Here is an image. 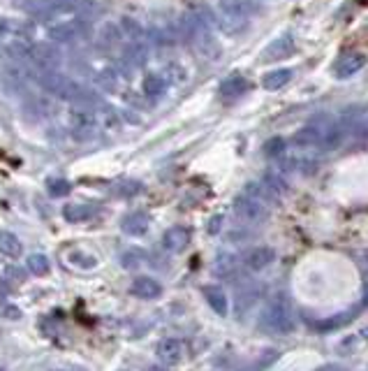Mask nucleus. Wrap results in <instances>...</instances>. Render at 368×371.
Returning a JSON list of instances; mask_svg holds the SVG:
<instances>
[{"label":"nucleus","mask_w":368,"mask_h":371,"mask_svg":"<svg viewBox=\"0 0 368 371\" xmlns=\"http://www.w3.org/2000/svg\"><path fill=\"white\" fill-rule=\"evenodd\" d=\"M213 272L218 279H234L236 272H239V258L232 256V253H220V256L215 258Z\"/></svg>","instance_id":"obj_19"},{"label":"nucleus","mask_w":368,"mask_h":371,"mask_svg":"<svg viewBox=\"0 0 368 371\" xmlns=\"http://www.w3.org/2000/svg\"><path fill=\"white\" fill-rule=\"evenodd\" d=\"M259 327H262L264 332H271V334H287V332L294 330L292 304L283 293L273 295L269 300V304L264 307L262 318H259Z\"/></svg>","instance_id":"obj_4"},{"label":"nucleus","mask_w":368,"mask_h":371,"mask_svg":"<svg viewBox=\"0 0 368 371\" xmlns=\"http://www.w3.org/2000/svg\"><path fill=\"white\" fill-rule=\"evenodd\" d=\"M164 91H167V82H164L162 75H148L144 79V93L148 98H160Z\"/></svg>","instance_id":"obj_26"},{"label":"nucleus","mask_w":368,"mask_h":371,"mask_svg":"<svg viewBox=\"0 0 368 371\" xmlns=\"http://www.w3.org/2000/svg\"><path fill=\"white\" fill-rule=\"evenodd\" d=\"M121 371H125V369H121Z\"/></svg>","instance_id":"obj_43"},{"label":"nucleus","mask_w":368,"mask_h":371,"mask_svg":"<svg viewBox=\"0 0 368 371\" xmlns=\"http://www.w3.org/2000/svg\"><path fill=\"white\" fill-rule=\"evenodd\" d=\"M359 3H368V0H359Z\"/></svg>","instance_id":"obj_42"},{"label":"nucleus","mask_w":368,"mask_h":371,"mask_svg":"<svg viewBox=\"0 0 368 371\" xmlns=\"http://www.w3.org/2000/svg\"><path fill=\"white\" fill-rule=\"evenodd\" d=\"M252 5L250 0H218L215 26L225 35H239L250 26Z\"/></svg>","instance_id":"obj_3"},{"label":"nucleus","mask_w":368,"mask_h":371,"mask_svg":"<svg viewBox=\"0 0 368 371\" xmlns=\"http://www.w3.org/2000/svg\"><path fill=\"white\" fill-rule=\"evenodd\" d=\"M294 54V38L290 33L280 35L273 42H269L264 49V56L262 61L264 63H273V61H283V58H290Z\"/></svg>","instance_id":"obj_12"},{"label":"nucleus","mask_w":368,"mask_h":371,"mask_svg":"<svg viewBox=\"0 0 368 371\" xmlns=\"http://www.w3.org/2000/svg\"><path fill=\"white\" fill-rule=\"evenodd\" d=\"M364 65H366V56L362 52H345L336 58L331 70H334L336 79H350V77H355Z\"/></svg>","instance_id":"obj_9"},{"label":"nucleus","mask_w":368,"mask_h":371,"mask_svg":"<svg viewBox=\"0 0 368 371\" xmlns=\"http://www.w3.org/2000/svg\"><path fill=\"white\" fill-rule=\"evenodd\" d=\"M38 84L56 98L68 100V103H79V107H86L91 103V96L82 89V86L75 84L70 77H65L56 70H40Z\"/></svg>","instance_id":"obj_2"},{"label":"nucleus","mask_w":368,"mask_h":371,"mask_svg":"<svg viewBox=\"0 0 368 371\" xmlns=\"http://www.w3.org/2000/svg\"><path fill=\"white\" fill-rule=\"evenodd\" d=\"M364 258H366V263H368V251H366V253H364Z\"/></svg>","instance_id":"obj_41"},{"label":"nucleus","mask_w":368,"mask_h":371,"mask_svg":"<svg viewBox=\"0 0 368 371\" xmlns=\"http://www.w3.org/2000/svg\"><path fill=\"white\" fill-rule=\"evenodd\" d=\"M248 89H250V84L245 82L241 75H234V77H229L220 84V96L222 98H239Z\"/></svg>","instance_id":"obj_23"},{"label":"nucleus","mask_w":368,"mask_h":371,"mask_svg":"<svg viewBox=\"0 0 368 371\" xmlns=\"http://www.w3.org/2000/svg\"><path fill=\"white\" fill-rule=\"evenodd\" d=\"M362 307H368V276L364 279V290H362Z\"/></svg>","instance_id":"obj_36"},{"label":"nucleus","mask_w":368,"mask_h":371,"mask_svg":"<svg viewBox=\"0 0 368 371\" xmlns=\"http://www.w3.org/2000/svg\"><path fill=\"white\" fill-rule=\"evenodd\" d=\"M33 24L24 19H0V35H17V38H31Z\"/></svg>","instance_id":"obj_20"},{"label":"nucleus","mask_w":368,"mask_h":371,"mask_svg":"<svg viewBox=\"0 0 368 371\" xmlns=\"http://www.w3.org/2000/svg\"><path fill=\"white\" fill-rule=\"evenodd\" d=\"M130 293L139 297V300H158L162 295V286L153 276H137L132 286H130Z\"/></svg>","instance_id":"obj_15"},{"label":"nucleus","mask_w":368,"mask_h":371,"mask_svg":"<svg viewBox=\"0 0 368 371\" xmlns=\"http://www.w3.org/2000/svg\"><path fill=\"white\" fill-rule=\"evenodd\" d=\"M273 258H276V253H273L269 246H252V249H248L243 253V267L248 269V272H262V269H266Z\"/></svg>","instance_id":"obj_11"},{"label":"nucleus","mask_w":368,"mask_h":371,"mask_svg":"<svg viewBox=\"0 0 368 371\" xmlns=\"http://www.w3.org/2000/svg\"><path fill=\"white\" fill-rule=\"evenodd\" d=\"M70 126L77 140H91L98 133V119L89 109H75L70 114Z\"/></svg>","instance_id":"obj_8"},{"label":"nucleus","mask_w":368,"mask_h":371,"mask_svg":"<svg viewBox=\"0 0 368 371\" xmlns=\"http://www.w3.org/2000/svg\"><path fill=\"white\" fill-rule=\"evenodd\" d=\"M178 28H181V35L190 42L192 49L201 58H208V61L220 58V42L215 40V35L211 33L206 21L201 19V14H183Z\"/></svg>","instance_id":"obj_1"},{"label":"nucleus","mask_w":368,"mask_h":371,"mask_svg":"<svg viewBox=\"0 0 368 371\" xmlns=\"http://www.w3.org/2000/svg\"><path fill=\"white\" fill-rule=\"evenodd\" d=\"M201 295H204L206 304L220 318H225L229 314V300H227V295H225V290H222V288H218V286H204V288H201Z\"/></svg>","instance_id":"obj_18"},{"label":"nucleus","mask_w":368,"mask_h":371,"mask_svg":"<svg viewBox=\"0 0 368 371\" xmlns=\"http://www.w3.org/2000/svg\"><path fill=\"white\" fill-rule=\"evenodd\" d=\"M141 191H144V186L135 179H123L114 186V195H116V198H123V200L135 198V195H139Z\"/></svg>","instance_id":"obj_25"},{"label":"nucleus","mask_w":368,"mask_h":371,"mask_svg":"<svg viewBox=\"0 0 368 371\" xmlns=\"http://www.w3.org/2000/svg\"><path fill=\"white\" fill-rule=\"evenodd\" d=\"M355 316H357V309H352V311H348V314H338L334 318L324 320V323H317L315 327L317 330H338V327L348 325L350 320H355Z\"/></svg>","instance_id":"obj_28"},{"label":"nucleus","mask_w":368,"mask_h":371,"mask_svg":"<svg viewBox=\"0 0 368 371\" xmlns=\"http://www.w3.org/2000/svg\"><path fill=\"white\" fill-rule=\"evenodd\" d=\"M290 79H292V70H287V68L269 70L262 77V86H264L266 91H280L287 82H290Z\"/></svg>","instance_id":"obj_21"},{"label":"nucleus","mask_w":368,"mask_h":371,"mask_svg":"<svg viewBox=\"0 0 368 371\" xmlns=\"http://www.w3.org/2000/svg\"><path fill=\"white\" fill-rule=\"evenodd\" d=\"M28 269L35 274V276H47L49 269H52V263H49L47 256H42V253H33V256H28Z\"/></svg>","instance_id":"obj_27"},{"label":"nucleus","mask_w":368,"mask_h":371,"mask_svg":"<svg viewBox=\"0 0 368 371\" xmlns=\"http://www.w3.org/2000/svg\"><path fill=\"white\" fill-rule=\"evenodd\" d=\"M148 371H169V369L162 365H153V367H148Z\"/></svg>","instance_id":"obj_39"},{"label":"nucleus","mask_w":368,"mask_h":371,"mask_svg":"<svg viewBox=\"0 0 368 371\" xmlns=\"http://www.w3.org/2000/svg\"><path fill=\"white\" fill-rule=\"evenodd\" d=\"M31 63L38 70H59L63 63V54L59 47L49 45V42H38V45H33Z\"/></svg>","instance_id":"obj_6"},{"label":"nucleus","mask_w":368,"mask_h":371,"mask_svg":"<svg viewBox=\"0 0 368 371\" xmlns=\"http://www.w3.org/2000/svg\"><path fill=\"white\" fill-rule=\"evenodd\" d=\"M141 260H144L141 251H128V253H123L121 263H123V267H125V269H135V267L141 265Z\"/></svg>","instance_id":"obj_32"},{"label":"nucleus","mask_w":368,"mask_h":371,"mask_svg":"<svg viewBox=\"0 0 368 371\" xmlns=\"http://www.w3.org/2000/svg\"><path fill=\"white\" fill-rule=\"evenodd\" d=\"M259 295H262V290L259 286H245L241 288L239 293H236V300H234V314L239 316V320H243V316L248 314V311L255 307Z\"/></svg>","instance_id":"obj_16"},{"label":"nucleus","mask_w":368,"mask_h":371,"mask_svg":"<svg viewBox=\"0 0 368 371\" xmlns=\"http://www.w3.org/2000/svg\"><path fill=\"white\" fill-rule=\"evenodd\" d=\"M190 230L185 228V225H174V228H169L167 232L162 235V246L167 249L169 253H181L187 249V244H190Z\"/></svg>","instance_id":"obj_14"},{"label":"nucleus","mask_w":368,"mask_h":371,"mask_svg":"<svg viewBox=\"0 0 368 371\" xmlns=\"http://www.w3.org/2000/svg\"><path fill=\"white\" fill-rule=\"evenodd\" d=\"M121 33H125L130 40H135V42H141L144 40V31H141V26L137 24L135 19H130V17H123L121 19Z\"/></svg>","instance_id":"obj_30"},{"label":"nucleus","mask_w":368,"mask_h":371,"mask_svg":"<svg viewBox=\"0 0 368 371\" xmlns=\"http://www.w3.org/2000/svg\"><path fill=\"white\" fill-rule=\"evenodd\" d=\"M232 212L239 221L250 223V225L264 223L266 216H269V209H266L264 202H259L257 198H252V195H248V193L236 195L232 202Z\"/></svg>","instance_id":"obj_5"},{"label":"nucleus","mask_w":368,"mask_h":371,"mask_svg":"<svg viewBox=\"0 0 368 371\" xmlns=\"http://www.w3.org/2000/svg\"><path fill=\"white\" fill-rule=\"evenodd\" d=\"M158 358H160L162 365L174 367L183 360V341L176 337H167L158 344Z\"/></svg>","instance_id":"obj_13"},{"label":"nucleus","mask_w":368,"mask_h":371,"mask_svg":"<svg viewBox=\"0 0 368 371\" xmlns=\"http://www.w3.org/2000/svg\"><path fill=\"white\" fill-rule=\"evenodd\" d=\"M63 216L68 223H86L95 216V207H91V205H65Z\"/></svg>","instance_id":"obj_22"},{"label":"nucleus","mask_w":368,"mask_h":371,"mask_svg":"<svg viewBox=\"0 0 368 371\" xmlns=\"http://www.w3.org/2000/svg\"><path fill=\"white\" fill-rule=\"evenodd\" d=\"M33 45L28 38H17V35H0V56L10 61H31Z\"/></svg>","instance_id":"obj_7"},{"label":"nucleus","mask_w":368,"mask_h":371,"mask_svg":"<svg viewBox=\"0 0 368 371\" xmlns=\"http://www.w3.org/2000/svg\"><path fill=\"white\" fill-rule=\"evenodd\" d=\"M3 314L10 316V320H19L21 318V311L17 307H3Z\"/></svg>","instance_id":"obj_35"},{"label":"nucleus","mask_w":368,"mask_h":371,"mask_svg":"<svg viewBox=\"0 0 368 371\" xmlns=\"http://www.w3.org/2000/svg\"><path fill=\"white\" fill-rule=\"evenodd\" d=\"M362 337H364V339L368 341V325H366V327H364V330H362Z\"/></svg>","instance_id":"obj_40"},{"label":"nucleus","mask_w":368,"mask_h":371,"mask_svg":"<svg viewBox=\"0 0 368 371\" xmlns=\"http://www.w3.org/2000/svg\"><path fill=\"white\" fill-rule=\"evenodd\" d=\"M285 149H287V144L283 137H273V140L266 142V147H264L266 156H278V154H283Z\"/></svg>","instance_id":"obj_33"},{"label":"nucleus","mask_w":368,"mask_h":371,"mask_svg":"<svg viewBox=\"0 0 368 371\" xmlns=\"http://www.w3.org/2000/svg\"><path fill=\"white\" fill-rule=\"evenodd\" d=\"M47 191L52 198H68V195L72 193V184L68 179H49Z\"/></svg>","instance_id":"obj_29"},{"label":"nucleus","mask_w":368,"mask_h":371,"mask_svg":"<svg viewBox=\"0 0 368 371\" xmlns=\"http://www.w3.org/2000/svg\"><path fill=\"white\" fill-rule=\"evenodd\" d=\"M21 251H24V246H21L19 237L14 232H7V230L0 232V253L5 258H19Z\"/></svg>","instance_id":"obj_24"},{"label":"nucleus","mask_w":368,"mask_h":371,"mask_svg":"<svg viewBox=\"0 0 368 371\" xmlns=\"http://www.w3.org/2000/svg\"><path fill=\"white\" fill-rule=\"evenodd\" d=\"M220 225H222V216H213L211 221H208V235H215V232H220Z\"/></svg>","instance_id":"obj_34"},{"label":"nucleus","mask_w":368,"mask_h":371,"mask_svg":"<svg viewBox=\"0 0 368 371\" xmlns=\"http://www.w3.org/2000/svg\"><path fill=\"white\" fill-rule=\"evenodd\" d=\"M317 371H348V369H343L341 365H324V367H320Z\"/></svg>","instance_id":"obj_37"},{"label":"nucleus","mask_w":368,"mask_h":371,"mask_svg":"<svg viewBox=\"0 0 368 371\" xmlns=\"http://www.w3.org/2000/svg\"><path fill=\"white\" fill-rule=\"evenodd\" d=\"M84 28L86 26H84L82 19L70 17V19L61 21V24L49 26V38H52L54 42H72V40H77L79 35H82Z\"/></svg>","instance_id":"obj_10"},{"label":"nucleus","mask_w":368,"mask_h":371,"mask_svg":"<svg viewBox=\"0 0 368 371\" xmlns=\"http://www.w3.org/2000/svg\"><path fill=\"white\" fill-rule=\"evenodd\" d=\"M148 225H151V218L146 212H132L121 221V230L130 237H141L148 232Z\"/></svg>","instance_id":"obj_17"},{"label":"nucleus","mask_w":368,"mask_h":371,"mask_svg":"<svg viewBox=\"0 0 368 371\" xmlns=\"http://www.w3.org/2000/svg\"><path fill=\"white\" fill-rule=\"evenodd\" d=\"M70 263L75 267H82V269H93L98 265V258L89 256V253H82V251H75L70 253Z\"/></svg>","instance_id":"obj_31"},{"label":"nucleus","mask_w":368,"mask_h":371,"mask_svg":"<svg viewBox=\"0 0 368 371\" xmlns=\"http://www.w3.org/2000/svg\"><path fill=\"white\" fill-rule=\"evenodd\" d=\"M7 293H10V283L0 279V295H7Z\"/></svg>","instance_id":"obj_38"}]
</instances>
